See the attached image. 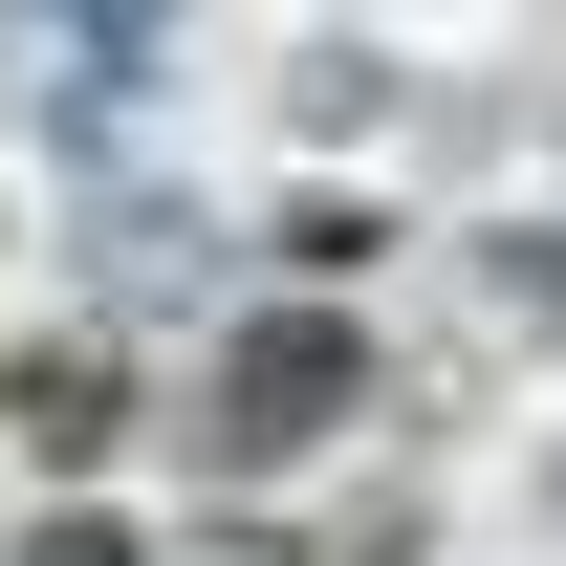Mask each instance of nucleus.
I'll use <instances>...</instances> for the list:
<instances>
[{
	"label": "nucleus",
	"mask_w": 566,
	"mask_h": 566,
	"mask_svg": "<svg viewBox=\"0 0 566 566\" xmlns=\"http://www.w3.org/2000/svg\"><path fill=\"white\" fill-rule=\"evenodd\" d=\"M370 392V349L327 327V305H283V327H240L218 349V480H262V458H305V436Z\"/></svg>",
	"instance_id": "f257e3e1"
},
{
	"label": "nucleus",
	"mask_w": 566,
	"mask_h": 566,
	"mask_svg": "<svg viewBox=\"0 0 566 566\" xmlns=\"http://www.w3.org/2000/svg\"><path fill=\"white\" fill-rule=\"evenodd\" d=\"M218 566H262V545H218Z\"/></svg>",
	"instance_id": "f03ea898"
}]
</instances>
